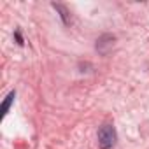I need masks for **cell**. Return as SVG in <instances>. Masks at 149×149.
Here are the masks:
<instances>
[{"mask_svg": "<svg viewBox=\"0 0 149 149\" xmlns=\"http://www.w3.org/2000/svg\"><path fill=\"white\" fill-rule=\"evenodd\" d=\"M53 7H54L56 11H60V13H61L60 16H61V19H63V23H68V16H67L68 13H67V9H65L63 6H60V4H53Z\"/></svg>", "mask_w": 149, "mask_h": 149, "instance_id": "3957f363", "label": "cell"}, {"mask_svg": "<svg viewBox=\"0 0 149 149\" xmlns=\"http://www.w3.org/2000/svg\"><path fill=\"white\" fill-rule=\"evenodd\" d=\"M14 97H16L14 91H11V93L6 97V100H4V104H2V118H6V114L9 112V107H11V104L14 102Z\"/></svg>", "mask_w": 149, "mask_h": 149, "instance_id": "7a4b0ae2", "label": "cell"}, {"mask_svg": "<svg viewBox=\"0 0 149 149\" xmlns=\"http://www.w3.org/2000/svg\"><path fill=\"white\" fill-rule=\"evenodd\" d=\"M98 144L100 149H111L116 144V130L111 125H104L98 130Z\"/></svg>", "mask_w": 149, "mask_h": 149, "instance_id": "6da1fadb", "label": "cell"}]
</instances>
